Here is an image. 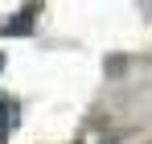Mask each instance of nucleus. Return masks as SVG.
<instances>
[{
	"instance_id": "obj_2",
	"label": "nucleus",
	"mask_w": 152,
	"mask_h": 144,
	"mask_svg": "<svg viewBox=\"0 0 152 144\" xmlns=\"http://www.w3.org/2000/svg\"><path fill=\"white\" fill-rule=\"evenodd\" d=\"M17 128V103L0 99V144H8V132Z\"/></svg>"
},
{
	"instance_id": "obj_1",
	"label": "nucleus",
	"mask_w": 152,
	"mask_h": 144,
	"mask_svg": "<svg viewBox=\"0 0 152 144\" xmlns=\"http://www.w3.org/2000/svg\"><path fill=\"white\" fill-rule=\"evenodd\" d=\"M33 17H37V4H29V8H21L12 21L4 25V37H21V33H29L33 29Z\"/></svg>"
},
{
	"instance_id": "obj_3",
	"label": "nucleus",
	"mask_w": 152,
	"mask_h": 144,
	"mask_svg": "<svg viewBox=\"0 0 152 144\" xmlns=\"http://www.w3.org/2000/svg\"><path fill=\"white\" fill-rule=\"evenodd\" d=\"M0 66H4V58H0Z\"/></svg>"
}]
</instances>
